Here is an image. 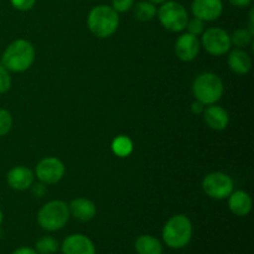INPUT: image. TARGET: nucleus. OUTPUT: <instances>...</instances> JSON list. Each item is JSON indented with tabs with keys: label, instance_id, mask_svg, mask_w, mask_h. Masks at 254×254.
I'll use <instances>...</instances> for the list:
<instances>
[{
	"label": "nucleus",
	"instance_id": "obj_32",
	"mask_svg": "<svg viewBox=\"0 0 254 254\" xmlns=\"http://www.w3.org/2000/svg\"><path fill=\"white\" fill-rule=\"evenodd\" d=\"M148 1L153 2L154 5H161V4H163V2H165L166 0H148Z\"/></svg>",
	"mask_w": 254,
	"mask_h": 254
},
{
	"label": "nucleus",
	"instance_id": "obj_22",
	"mask_svg": "<svg viewBox=\"0 0 254 254\" xmlns=\"http://www.w3.org/2000/svg\"><path fill=\"white\" fill-rule=\"evenodd\" d=\"M230 37H231V44L237 46L238 49H241V47H246L247 45L251 44L253 34L248 29L242 27V29L236 30L232 35H230Z\"/></svg>",
	"mask_w": 254,
	"mask_h": 254
},
{
	"label": "nucleus",
	"instance_id": "obj_21",
	"mask_svg": "<svg viewBox=\"0 0 254 254\" xmlns=\"http://www.w3.org/2000/svg\"><path fill=\"white\" fill-rule=\"evenodd\" d=\"M59 248L60 245L56 238L51 237V236H44L36 241L34 250L36 251L37 254H54L59 251Z\"/></svg>",
	"mask_w": 254,
	"mask_h": 254
},
{
	"label": "nucleus",
	"instance_id": "obj_30",
	"mask_svg": "<svg viewBox=\"0 0 254 254\" xmlns=\"http://www.w3.org/2000/svg\"><path fill=\"white\" fill-rule=\"evenodd\" d=\"M11 254H37V252L34 250V248L20 247V248H17V250H15Z\"/></svg>",
	"mask_w": 254,
	"mask_h": 254
},
{
	"label": "nucleus",
	"instance_id": "obj_17",
	"mask_svg": "<svg viewBox=\"0 0 254 254\" xmlns=\"http://www.w3.org/2000/svg\"><path fill=\"white\" fill-rule=\"evenodd\" d=\"M228 67L237 74H247L252 68V59L242 49H235L228 55Z\"/></svg>",
	"mask_w": 254,
	"mask_h": 254
},
{
	"label": "nucleus",
	"instance_id": "obj_33",
	"mask_svg": "<svg viewBox=\"0 0 254 254\" xmlns=\"http://www.w3.org/2000/svg\"><path fill=\"white\" fill-rule=\"evenodd\" d=\"M2 220H4V216H2V211H1V208H0V226H1Z\"/></svg>",
	"mask_w": 254,
	"mask_h": 254
},
{
	"label": "nucleus",
	"instance_id": "obj_7",
	"mask_svg": "<svg viewBox=\"0 0 254 254\" xmlns=\"http://www.w3.org/2000/svg\"><path fill=\"white\" fill-rule=\"evenodd\" d=\"M202 190L206 195L215 200H225L235 190L233 180L225 173H211L202 180Z\"/></svg>",
	"mask_w": 254,
	"mask_h": 254
},
{
	"label": "nucleus",
	"instance_id": "obj_10",
	"mask_svg": "<svg viewBox=\"0 0 254 254\" xmlns=\"http://www.w3.org/2000/svg\"><path fill=\"white\" fill-rule=\"evenodd\" d=\"M62 254H96V246L87 236L76 233L69 235L61 243Z\"/></svg>",
	"mask_w": 254,
	"mask_h": 254
},
{
	"label": "nucleus",
	"instance_id": "obj_18",
	"mask_svg": "<svg viewBox=\"0 0 254 254\" xmlns=\"http://www.w3.org/2000/svg\"><path fill=\"white\" fill-rule=\"evenodd\" d=\"M134 248L138 254H163V243L150 235L139 236L134 242Z\"/></svg>",
	"mask_w": 254,
	"mask_h": 254
},
{
	"label": "nucleus",
	"instance_id": "obj_4",
	"mask_svg": "<svg viewBox=\"0 0 254 254\" xmlns=\"http://www.w3.org/2000/svg\"><path fill=\"white\" fill-rule=\"evenodd\" d=\"M192 93L196 101L205 106L216 104L225 93V86L217 74L212 72H203L198 74L192 83Z\"/></svg>",
	"mask_w": 254,
	"mask_h": 254
},
{
	"label": "nucleus",
	"instance_id": "obj_15",
	"mask_svg": "<svg viewBox=\"0 0 254 254\" xmlns=\"http://www.w3.org/2000/svg\"><path fill=\"white\" fill-rule=\"evenodd\" d=\"M203 119L206 124L213 130H223L230 123V117L227 111L217 104H211L203 109Z\"/></svg>",
	"mask_w": 254,
	"mask_h": 254
},
{
	"label": "nucleus",
	"instance_id": "obj_3",
	"mask_svg": "<svg viewBox=\"0 0 254 254\" xmlns=\"http://www.w3.org/2000/svg\"><path fill=\"white\" fill-rule=\"evenodd\" d=\"M192 223L185 215H175L165 223L163 228V241L169 248L181 250L190 243L192 238Z\"/></svg>",
	"mask_w": 254,
	"mask_h": 254
},
{
	"label": "nucleus",
	"instance_id": "obj_9",
	"mask_svg": "<svg viewBox=\"0 0 254 254\" xmlns=\"http://www.w3.org/2000/svg\"><path fill=\"white\" fill-rule=\"evenodd\" d=\"M64 171H66V168H64V163L54 156L42 159L35 169L36 178L45 185H52V184L59 183L64 178Z\"/></svg>",
	"mask_w": 254,
	"mask_h": 254
},
{
	"label": "nucleus",
	"instance_id": "obj_2",
	"mask_svg": "<svg viewBox=\"0 0 254 254\" xmlns=\"http://www.w3.org/2000/svg\"><path fill=\"white\" fill-rule=\"evenodd\" d=\"M89 31L99 39L111 37L119 26V15L109 5H97L87 16Z\"/></svg>",
	"mask_w": 254,
	"mask_h": 254
},
{
	"label": "nucleus",
	"instance_id": "obj_14",
	"mask_svg": "<svg viewBox=\"0 0 254 254\" xmlns=\"http://www.w3.org/2000/svg\"><path fill=\"white\" fill-rule=\"evenodd\" d=\"M69 216L74 217L81 222H88L93 220L97 215V207L93 201L88 198H74L68 205Z\"/></svg>",
	"mask_w": 254,
	"mask_h": 254
},
{
	"label": "nucleus",
	"instance_id": "obj_11",
	"mask_svg": "<svg viewBox=\"0 0 254 254\" xmlns=\"http://www.w3.org/2000/svg\"><path fill=\"white\" fill-rule=\"evenodd\" d=\"M191 11L202 21H213L222 15L223 2L222 0H193Z\"/></svg>",
	"mask_w": 254,
	"mask_h": 254
},
{
	"label": "nucleus",
	"instance_id": "obj_29",
	"mask_svg": "<svg viewBox=\"0 0 254 254\" xmlns=\"http://www.w3.org/2000/svg\"><path fill=\"white\" fill-rule=\"evenodd\" d=\"M228 1L236 7H247L252 4V0H228Z\"/></svg>",
	"mask_w": 254,
	"mask_h": 254
},
{
	"label": "nucleus",
	"instance_id": "obj_23",
	"mask_svg": "<svg viewBox=\"0 0 254 254\" xmlns=\"http://www.w3.org/2000/svg\"><path fill=\"white\" fill-rule=\"evenodd\" d=\"M12 116L6 109H0V136H4L11 130Z\"/></svg>",
	"mask_w": 254,
	"mask_h": 254
},
{
	"label": "nucleus",
	"instance_id": "obj_31",
	"mask_svg": "<svg viewBox=\"0 0 254 254\" xmlns=\"http://www.w3.org/2000/svg\"><path fill=\"white\" fill-rule=\"evenodd\" d=\"M32 191H34V193L37 196V197H42L44 193L46 192V189H45V186L42 185V184H37V185H34Z\"/></svg>",
	"mask_w": 254,
	"mask_h": 254
},
{
	"label": "nucleus",
	"instance_id": "obj_28",
	"mask_svg": "<svg viewBox=\"0 0 254 254\" xmlns=\"http://www.w3.org/2000/svg\"><path fill=\"white\" fill-rule=\"evenodd\" d=\"M203 109H205V104H202L201 102L195 101L191 104V112L193 114H201L203 112Z\"/></svg>",
	"mask_w": 254,
	"mask_h": 254
},
{
	"label": "nucleus",
	"instance_id": "obj_8",
	"mask_svg": "<svg viewBox=\"0 0 254 254\" xmlns=\"http://www.w3.org/2000/svg\"><path fill=\"white\" fill-rule=\"evenodd\" d=\"M201 35L200 44L212 56H223L231 50L230 34L221 27H210Z\"/></svg>",
	"mask_w": 254,
	"mask_h": 254
},
{
	"label": "nucleus",
	"instance_id": "obj_1",
	"mask_svg": "<svg viewBox=\"0 0 254 254\" xmlns=\"http://www.w3.org/2000/svg\"><path fill=\"white\" fill-rule=\"evenodd\" d=\"M35 61V49L25 39L12 41L5 49L1 56V64L11 72H25L32 66Z\"/></svg>",
	"mask_w": 254,
	"mask_h": 254
},
{
	"label": "nucleus",
	"instance_id": "obj_12",
	"mask_svg": "<svg viewBox=\"0 0 254 254\" xmlns=\"http://www.w3.org/2000/svg\"><path fill=\"white\" fill-rule=\"evenodd\" d=\"M201 44L198 41L197 36L192 34H185L180 35L175 42V54L181 61L184 62H191L197 57L198 52H200Z\"/></svg>",
	"mask_w": 254,
	"mask_h": 254
},
{
	"label": "nucleus",
	"instance_id": "obj_27",
	"mask_svg": "<svg viewBox=\"0 0 254 254\" xmlns=\"http://www.w3.org/2000/svg\"><path fill=\"white\" fill-rule=\"evenodd\" d=\"M12 7L19 11H29L36 4V0H10Z\"/></svg>",
	"mask_w": 254,
	"mask_h": 254
},
{
	"label": "nucleus",
	"instance_id": "obj_6",
	"mask_svg": "<svg viewBox=\"0 0 254 254\" xmlns=\"http://www.w3.org/2000/svg\"><path fill=\"white\" fill-rule=\"evenodd\" d=\"M156 15L160 24L171 32H180L185 30L189 21V14L185 6L180 2L166 0L156 10Z\"/></svg>",
	"mask_w": 254,
	"mask_h": 254
},
{
	"label": "nucleus",
	"instance_id": "obj_26",
	"mask_svg": "<svg viewBox=\"0 0 254 254\" xmlns=\"http://www.w3.org/2000/svg\"><path fill=\"white\" fill-rule=\"evenodd\" d=\"M134 6V0H112V7L117 12L129 11Z\"/></svg>",
	"mask_w": 254,
	"mask_h": 254
},
{
	"label": "nucleus",
	"instance_id": "obj_19",
	"mask_svg": "<svg viewBox=\"0 0 254 254\" xmlns=\"http://www.w3.org/2000/svg\"><path fill=\"white\" fill-rule=\"evenodd\" d=\"M156 5L153 2L148 1V0H141V1L136 2L134 6V16L139 20V21H150L155 17L156 15Z\"/></svg>",
	"mask_w": 254,
	"mask_h": 254
},
{
	"label": "nucleus",
	"instance_id": "obj_5",
	"mask_svg": "<svg viewBox=\"0 0 254 254\" xmlns=\"http://www.w3.org/2000/svg\"><path fill=\"white\" fill-rule=\"evenodd\" d=\"M69 220L68 205L64 201L54 200L45 203L37 213V223L49 232H56L64 228Z\"/></svg>",
	"mask_w": 254,
	"mask_h": 254
},
{
	"label": "nucleus",
	"instance_id": "obj_20",
	"mask_svg": "<svg viewBox=\"0 0 254 254\" xmlns=\"http://www.w3.org/2000/svg\"><path fill=\"white\" fill-rule=\"evenodd\" d=\"M112 150L119 158H126L133 151V141L127 135H119L112 143Z\"/></svg>",
	"mask_w": 254,
	"mask_h": 254
},
{
	"label": "nucleus",
	"instance_id": "obj_24",
	"mask_svg": "<svg viewBox=\"0 0 254 254\" xmlns=\"http://www.w3.org/2000/svg\"><path fill=\"white\" fill-rule=\"evenodd\" d=\"M185 29H188L189 34H192L195 35V36H198V35H201L203 31H205V21L197 19V17H193V19L189 20Z\"/></svg>",
	"mask_w": 254,
	"mask_h": 254
},
{
	"label": "nucleus",
	"instance_id": "obj_25",
	"mask_svg": "<svg viewBox=\"0 0 254 254\" xmlns=\"http://www.w3.org/2000/svg\"><path fill=\"white\" fill-rule=\"evenodd\" d=\"M11 87V76L9 69L0 64V93H6Z\"/></svg>",
	"mask_w": 254,
	"mask_h": 254
},
{
	"label": "nucleus",
	"instance_id": "obj_16",
	"mask_svg": "<svg viewBox=\"0 0 254 254\" xmlns=\"http://www.w3.org/2000/svg\"><path fill=\"white\" fill-rule=\"evenodd\" d=\"M228 207L233 215L238 217H245L252 211V198L246 191H235L228 196Z\"/></svg>",
	"mask_w": 254,
	"mask_h": 254
},
{
	"label": "nucleus",
	"instance_id": "obj_13",
	"mask_svg": "<svg viewBox=\"0 0 254 254\" xmlns=\"http://www.w3.org/2000/svg\"><path fill=\"white\" fill-rule=\"evenodd\" d=\"M6 181L14 190H27L34 184V173L26 166H15L7 173Z\"/></svg>",
	"mask_w": 254,
	"mask_h": 254
}]
</instances>
